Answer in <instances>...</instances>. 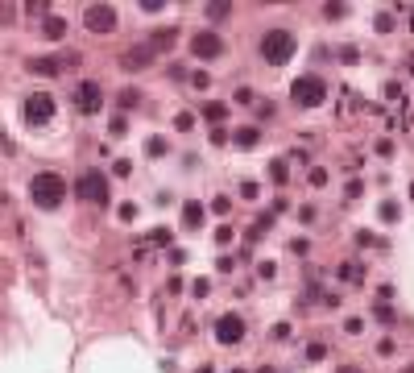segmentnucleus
Listing matches in <instances>:
<instances>
[{"label":"nucleus","mask_w":414,"mask_h":373,"mask_svg":"<svg viewBox=\"0 0 414 373\" xmlns=\"http://www.w3.org/2000/svg\"><path fill=\"white\" fill-rule=\"evenodd\" d=\"M340 278H348V282H361V266H357V262H344V266H340Z\"/></svg>","instance_id":"nucleus-16"},{"label":"nucleus","mask_w":414,"mask_h":373,"mask_svg":"<svg viewBox=\"0 0 414 373\" xmlns=\"http://www.w3.org/2000/svg\"><path fill=\"white\" fill-rule=\"evenodd\" d=\"M232 100H236V104H253V87H236Z\"/></svg>","instance_id":"nucleus-22"},{"label":"nucleus","mask_w":414,"mask_h":373,"mask_svg":"<svg viewBox=\"0 0 414 373\" xmlns=\"http://www.w3.org/2000/svg\"><path fill=\"white\" fill-rule=\"evenodd\" d=\"M137 104H141V91L124 87V91H120V108H137Z\"/></svg>","instance_id":"nucleus-15"},{"label":"nucleus","mask_w":414,"mask_h":373,"mask_svg":"<svg viewBox=\"0 0 414 373\" xmlns=\"http://www.w3.org/2000/svg\"><path fill=\"white\" fill-rule=\"evenodd\" d=\"M191 54H195V58H220V54H224V42H220V33H211V29L195 33V37H191Z\"/></svg>","instance_id":"nucleus-9"},{"label":"nucleus","mask_w":414,"mask_h":373,"mask_svg":"<svg viewBox=\"0 0 414 373\" xmlns=\"http://www.w3.org/2000/svg\"><path fill=\"white\" fill-rule=\"evenodd\" d=\"M303 357H307V361H323V357H328V349L315 340V345H307V353H303Z\"/></svg>","instance_id":"nucleus-17"},{"label":"nucleus","mask_w":414,"mask_h":373,"mask_svg":"<svg viewBox=\"0 0 414 373\" xmlns=\"http://www.w3.org/2000/svg\"><path fill=\"white\" fill-rule=\"evenodd\" d=\"M382 216H386V220H398V203H382Z\"/></svg>","instance_id":"nucleus-30"},{"label":"nucleus","mask_w":414,"mask_h":373,"mask_svg":"<svg viewBox=\"0 0 414 373\" xmlns=\"http://www.w3.org/2000/svg\"><path fill=\"white\" fill-rule=\"evenodd\" d=\"M182 224H187V228H199V224H203V203L191 199V203L182 208Z\"/></svg>","instance_id":"nucleus-13"},{"label":"nucleus","mask_w":414,"mask_h":373,"mask_svg":"<svg viewBox=\"0 0 414 373\" xmlns=\"http://www.w3.org/2000/svg\"><path fill=\"white\" fill-rule=\"evenodd\" d=\"M50 116H54V95L46 91L25 95V125H50Z\"/></svg>","instance_id":"nucleus-6"},{"label":"nucleus","mask_w":414,"mask_h":373,"mask_svg":"<svg viewBox=\"0 0 414 373\" xmlns=\"http://www.w3.org/2000/svg\"><path fill=\"white\" fill-rule=\"evenodd\" d=\"M232 141H236V145H241V149H253V145H257V141H261V133H257V129H241V133H236V137H232Z\"/></svg>","instance_id":"nucleus-14"},{"label":"nucleus","mask_w":414,"mask_h":373,"mask_svg":"<svg viewBox=\"0 0 414 373\" xmlns=\"http://www.w3.org/2000/svg\"><path fill=\"white\" fill-rule=\"evenodd\" d=\"M340 373H361V365H340Z\"/></svg>","instance_id":"nucleus-31"},{"label":"nucleus","mask_w":414,"mask_h":373,"mask_svg":"<svg viewBox=\"0 0 414 373\" xmlns=\"http://www.w3.org/2000/svg\"><path fill=\"white\" fill-rule=\"evenodd\" d=\"M100 104H104V87H100L95 79H83V83L75 87V108L91 116V112H100Z\"/></svg>","instance_id":"nucleus-7"},{"label":"nucleus","mask_w":414,"mask_h":373,"mask_svg":"<svg viewBox=\"0 0 414 373\" xmlns=\"http://www.w3.org/2000/svg\"><path fill=\"white\" fill-rule=\"evenodd\" d=\"M174 42H178V29H153V37H149L145 46H149L153 54H162V50H170Z\"/></svg>","instance_id":"nucleus-11"},{"label":"nucleus","mask_w":414,"mask_h":373,"mask_svg":"<svg viewBox=\"0 0 414 373\" xmlns=\"http://www.w3.org/2000/svg\"><path fill=\"white\" fill-rule=\"evenodd\" d=\"M41 33H46L50 42H58V37H66V21H62V17H46V21H41Z\"/></svg>","instance_id":"nucleus-12"},{"label":"nucleus","mask_w":414,"mask_h":373,"mask_svg":"<svg viewBox=\"0 0 414 373\" xmlns=\"http://www.w3.org/2000/svg\"><path fill=\"white\" fill-rule=\"evenodd\" d=\"M373 25H377L382 33H390V29H394V17H390V12H377V17H373Z\"/></svg>","instance_id":"nucleus-18"},{"label":"nucleus","mask_w":414,"mask_h":373,"mask_svg":"<svg viewBox=\"0 0 414 373\" xmlns=\"http://www.w3.org/2000/svg\"><path fill=\"white\" fill-rule=\"evenodd\" d=\"M406 12H411V25H414V8H406Z\"/></svg>","instance_id":"nucleus-32"},{"label":"nucleus","mask_w":414,"mask_h":373,"mask_svg":"<svg viewBox=\"0 0 414 373\" xmlns=\"http://www.w3.org/2000/svg\"><path fill=\"white\" fill-rule=\"evenodd\" d=\"M232 373H241V370H232Z\"/></svg>","instance_id":"nucleus-34"},{"label":"nucleus","mask_w":414,"mask_h":373,"mask_svg":"<svg viewBox=\"0 0 414 373\" xmlns=\"http://www.w3.org/2000/svg\"><path fill=\"white\" fill-rule=\"evenodd\" d=\"M207 291H211V282H207V278H199V282H191V295H195V299H207Z\"/></svg>","instance_id":"nucleus-21"},{"label":"nucleus","mask_w":414,"mask_h":373,"mask_svg":"<svg viewBox=\"0 0 414 373\" xmlns=\"http://www.w3.org/2000/svg\"><path fill=\"white\" fill-rule=\"evenodd\" d=\"M294 33L290 29H270L265 37H261V58L270 62V66H286L290 58H294Z\"/></svg>","instance_id":"nucleus-2"},{"label":"nucleus","mask_w":414,"mask_h":373,"mask_svg":"<svg viewBox=\"0 0 414 373\" xmlns=\"http://www.w3.org/2000/svg\"><path fill=\"white\" fill-rule=\"evenodd\" d=\"M191 83H195L199 91H203V87H211V79H207V71H195V75H191Z\"/></svg>","instance_id":"nucleus-23"},{"label":"nucleus","mask_w":414,"mask_h":373,"mask_svg":"<svg viewBox=\"0 0 414 373\" xmlns=\"http://www.w3.org/2000/svg\"><path fill=\"white\" fill-rule=\"evenodd\" d=\"M216 241H220V245H228V241H232V228H228V224H220V228H216Z\"/></svg>","instance_id":"nucleus-27"},{"label":"nucleus","mask_w":414,"mask_h":373,"mask_svg":"<svg viewBox=\"0 0 414 373\" xmlns=\"http://www.w3.org/2000/svg\"><path fill=\"white\" fill-rule=\"evenodd\" d=\"M75 195L83 199V203H108V174H100V170H87V174H79V183H75Z\"/></svg>","instance_id":"nucleus-3"},{"label":"nucleus","mask_w":414,"mask_h":373,"mask_svg":"<svg viewBox=\"0 0 414 373\" xmlns=\"http://www.w3.org/2000/svg\"><path fill=\"white\" fill-rule=\"evenodd\" d=\"M83 25H87V33H112L116 29V8L112 4H87Z\"/></svg>","instance_id":"nucleus-5"},{"label":"nucleus","mask_w":414,"mask_h":373,"mask_svg":"<svg viewBox=\"0 0 414 373\" xmlns=\"http://www.w3.org/2000/svg\"><path fill=\"white\" fill-rule=\"evenodd\" d=\"M149 62H153V50H149V46H133V50L120 54V66H124V71H145Z\"/></svg>","instance_id":"nucleus-10"},{"label":"nucleus","mask_w":414,"mask_h":373,"mask_svg":"<svg viewBox=\"0 0 414 373\" xmlns=\"http://www.w3.org/2000/svg\"><path fill=\"white\" fill-rule=\"evenodd\" d=\"M207 17H211V21H220V17H228V4H211V8H207Z\"/></svg>","instance_id":"nucleus-25"},{"label":"nucleus","mask_w":414,"mask_h":373,"mask_svg":"<svg viewBox=\"0 0 414 373\" xmlns=\"http://www.w3.org/2000/svg\"><path fill=\"white\" fill-rule=\"evenodd\" d=\"M216 340H220V345H241V340H245V320H241L236 311H224V316L216 320Z\"/></svg>","instance_id":"nucleus-8"},{"label":"nucleus","mask_w":414,"mask_h":373,"mask_svg":"<svg viewBox=\"0 0 414 373\" xmlns=\"http://www.w3.org/2000/svg\"><path fill=\"white\" fill-rule=\"evenodd\" d=\"M29 199H33L37 208H46V212H54V208L66 199V183H62L54 170H41V174L29 179Z\"/></svg>","instance_id":"nucleus-1"},{"label":"nucleus","mask_w":414,"mask_h":373,"mask_svg":"<svg viewBox=\"0 0 414 373\" xmlns=\"http://www.w3.org/2000/svg\"><path fill=\"white\" fill-rule=\"evenodd\" d=\"M290 95H294V104L315 108V104H323L328 87H323V79H319V75H299V79H294V87H290Z\"/></svg>","instance_id":"nucleus-4"},{"label":"nucleus","mask_w":414,"mask_h":373,"mask_svg":"<svg viewBox=\"0 0 414 373\" xmlns=\"http://www.w3.org/2000/svg\"><path fill=\"white\" fill-rule=\"evenodd\" d=\"M323 183H328V170L315 166V170H311V187H323Z\"/></svg>","instance_id":"nucleus-26"},{"label":"nucleus","mask_w":414,"mask_h":373,"mask_svg":"<svg viewBox=\"0 0 414 373\" xmlns=\"http://www.w3.org/2000/svg\"><path fill=\"white\" fill-rule=\"evenodd\" d=\"M323 12H328V17H344V12H348V4H328Z\"/></svg>","instance_id":"nucleus-29"},{"label":"nucleus","mask_w":414,"mask_h":373,"mask_svg":"<svg viewBox=\"0 0 414 373\" xmlns=\"http://www.w3.org/2000/svg\"><path fill=\"white\" fill-rule=\"evenodd\" d=\"M402 373H414V365H406V370H402Z\"/></svg>","instance_id":"nucleus-33"},{"label":"nucleus","mask_w":414,"mask_h":373,"mask_svg":"<svg viewBox=\"0 0 414 373\" xmlns=\"http://www.w3.org/2000/svg\"><path fill=\"white\" fill-rule=\"evenodd\" d=\"M224 112H228L224 104H207V108H203V116H207V120H224Z\"/></svg>","instance_id":"nucleus-19"},{"label":"nucleus","mask_w":414,"mask_h":373,"mask_svg":"<svg viewBox=\"0 0 414 373\" xmlns=\"http://www.w3.org/2000/svg\"><path fill=\"white\" fill-rule=\"evenodd\" d=\"M270 179H274V183H286V162H270Z\"/></svg>","instance_id":"nucleus-20"},{"label":"nucleus","mask_w":414,"mask_h":373,"mask_svg":"<svg viewBox=\"0 0 414 373\" xmlns=\"http://www.w3.org/2000/svg\"><path fill=\"white\" fill-rule=\"evenodd\" d=\"M228 208H232V203H228V195H216V199H211V212H220V216H224Z\"/></svg>","instance_id":"nucleus-24"},{"label":"nucleus","mask_w":414,"mask_h":373,"mask_svg":"<svg viewBox=\"0 0 414 373\" xmlns=\"http://www.w3.org/2000/svg\"><path fill=\"white\" fill-rule=\"evenodd\" d=\"M344 332H348V336H361V332H365V324H361V320H348V324H344Z\"/></svg>","instance_id":"nucleus-28"}]
</instances>
